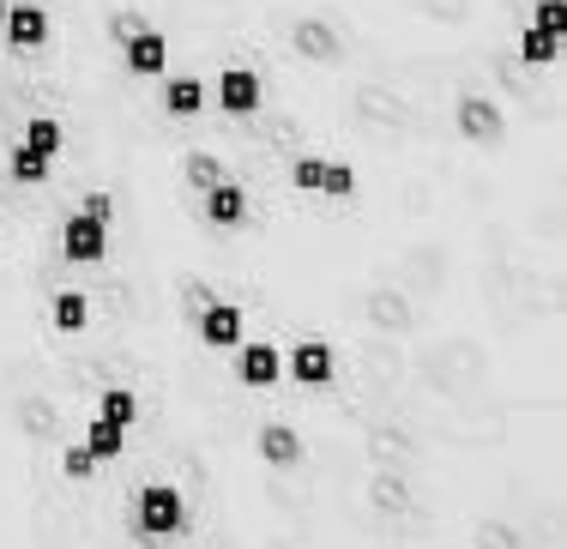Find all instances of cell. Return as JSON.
Segmentation results:
<instances>
[{
	"label": "cell",
	"mask_w": 567,
	"mask_h": 549,
	"mask_svg": "<svg viewBox=\"0 0 567 549\" xmlns=\"http://www.w3.org/2000/svg\"><path fill=\"white\" fill-rule=\"evenodd\" d=\"M133 531L157 549H182L187 538V495L175 477H152V484L133 489Z\"/></svg>",
	"instance_id": "cell-1"
},
{
	"label": "cell",
	"mask_w": 567,
	"mask_h": 549,
	"mask_svg": "<svg viewBox=\"0 0 567 549\" xmlns=\"http://www.w3.org/2000/svg\"><path fill=\"white\" fill-rule=\"evenodd\" d=\"M447 127L458 145H471V152H502L513 139V115L502 97H489V91H458L447 103Z\"/></svg>",
	"instance_id": "cell-2"
},
{
	"label": "cell",
	"mask_w": 567,
	"mask_h": 549,
	"mask_svg": "<svg viewBox=\"0 0 567 549\" xmlns=\"http://www.w3.org/2000/svg\"><path fill=\"white\" fill-rule=\"evenodd\" d=\"M284 55H290L302 73H344L350 66V43L339 37V24H327V19H290V31H284Z\"/></svg>",
	"instance_id": "cell-3"
},
{
	"label": "cell",
	"mask_w": 567,
	"mask_h": 549,
	"mask_svg": "<svg viewBox=\"0 0 567 549\" xmlns=\"http://www.w3.org/2000/svg\"><path fill=\"white\" fill-rule=\"evenodd\" d=\"M284 386H296V393L320 398L339 386V344L332 339H296L284 344Z\"/></svg>",
	"instance_id": "cell-4"
},
{
	"label": "cell",
	"mask_w": 567,
	"mask_h": 549,
	"mask_svg": "<svg viewBox=\"0 0 567 549\" xmlns=\"http://www.w3.org/2000/svg\"><path fill=\"white\" fill-rule=\"evenodd\" d=\"M229 374H236L241 393H266V398L296 393V386H284V344L266 339V332H248V344L229 356Z\"/></svg>",
	"instance_id": "cell-5"
},
{
	"label": "cell",
	"mask_w": 567,
	"mask_h": 549,
	"mask_svg": "<svg viewBox=\"0 0 567 549\" xmlns=\"http://www.w3.org/2000/svg\"><path fill=\"white\" fill-rule=\"evenodd\" d=\"M206 91H212V110L224 122H254V115L272 110V91H266V79L254 66H224L218 79H206Z\"/></svg>",
	"instance_id": "cell-6"
},
{
	"label": "cell",
	"mask_w": 567,
	"mask_h": 549,
	"mask_svg": "<svg viewBox=\"0 0 567 549\" xmlns=\"http://www.w3.org/2000/svg\"><path fill=\"white\" fill-rule=\"evenodd\" d=\"M187 332H194V344L206 356H236L241 344H248V308L241 302H229V297H218V302H206L194 320H187Z\"/></svg>",
	"instance_id": "cell-7"
},
{
	"label": "cell",
	"mask_w": 567,
	"mask_h": 549,
	"mask_svg": "<svg viewBox=\"0 0 567 549\" xmlns=\"http://www.w3.org/2000/svg\"><path fill=\"white\" fill-rule=\"evenodd\" d=\"M248 453H254V459H260L272 477H296V472L308 465V435H302L290 417H266V423L248 435Z\"/></svg>",
	"instance_id": "cell-8"
},
{
	"label": "cell",
	"mask_w": 567,
	"mask_h": 549,
	"mask_svg": "<svg viewBox=\"0 0 567 549\" xmlns=\"http://www.w3.org/2000/svg\"><path fill=\"white\" fill-rule=\"evenodd\" d=\"M55 253L73 272H97V266L110 260V224H91V218H79V211H66L61 230H55Z\"/></svg>",
	"instance_id": "cell-9"
},
{
	"label": "cell",
	"mask_w": 567,
	"mask_h": 549,
	"mask_svg": "<svg viewBox=\"0 0 567 549\" xmlns=\"http://www.w3.org/2000/svg\"><path fill=\"white\" fill-rule=\"evenodd\" d=\"M0 43H7L12 55H37V49H49L55 43V12H49L43 0H12L7 24H0Z\"/></svg>",
	"instance_id": "cell-10"
},
{
	"label": "cell",
	"mask_w": 567,
	"mask_h": 549,
	"mask_svg": "<svg viewBox=\"0 0 567 549\" xmlns=\"http://www.w3.org/2000/svg\"><path fill=\"white\" fill-rule=\"evenodd\" d=\"M121 73L140 79V85H157V79H169V73H175V49H169V37H164V31H140V37H127V43H121Z\"/></svg>",
	"instance_id": "cell-11"
},
{
	"label": "cell",
	"mask_w": 567,
	"mask_h": 549,
	"mask_svg": "<svg viewBox=\"0 0 567 549\" xmlns=\"http://www.w3.org/2000/svg\"><path fill=\"white\" fill-rule=\"evenodd\" d=\"M199 224H206V230H218V236H241V230L254 224L248 187H241V182H224V187H212V194H199Z\"/></svg>",
	"instance_id": "cell-12"
},
{
	"label": "cell",
	"mask_w": 567,
	"mask_h": 549,
	"mask_svg": "<svg viewBox=\"0 0 567 549\" xmlns=\"http://www.w3.org/2000/svg\"><path fill=\"white\" fill-rule=\"evenodd\" d=\"M157 110L169 115V122H206L212 115V91L199 73H169L157 79Z\"/></svg>",
	"instance_id": "cell-13"
},
{
	"label": "cell",
	"mask_w": 567,
	"mask_h": 549,
	"mask_svg": "<svg viewBox=\"0 0 567 549\" xmlns=\"http://www.w3.org/2000/svg\"><path fill=\"white\" fill-rule=\"evenodd\" d=\"M91 417L97 423H110V428H140V417H145V398L133 393V386H121V381H110V386H97L91 393Z\"/></svg>",
	"instance_id": "cell-14"
},
{
	"label": "cell",
	"mask_w": 567,
	"mask_h": 549,
	"mask_svg": "<svg viewBox=\"0 0 567 549\" xmlns=\"http://www.w3.org/2000/svg\"><path fill=\"white\" fill-rule=\"evenodd\" d=\"M79 447H85V453H91V459H97V465H121V459H127L133 447H140V428H133V435H127V428H110V423L85 417V423H79Z\"/></svg>",
	"instance_id": "cell-15"
},
{
	"label": "cell",
	"mask_w": 567,
	"mask_h": 549,
	"mask_svg": "<svg viewBox=\"0 0 567 549\" xmlns=\"http://www.w3.org/2000/svg\"><path fill=\"white\" fill-rule=\"evenodd\" d=\"M0 176H7V187H19V194H31V187H49L55 182V164H43L37 152H24L19 139L0 152Z\"/></svg>",
	"instance_id": "cell-16"
},
{
	"label": "cell",
	"mask_w": 567,
	"mask_h": 549,
	"mask_svg": "<svg viewBox=\"0 0 567 549\" xmlns=\"http://www.w3.org/2000/svg\"><path fill=\"white\" fill-rule=\"evenodd\" d=\"M19 145H24V152H37L43 164H55V157L66 152V122H61V115H24V122H19Z\"/></svg>",
	"instance_id": "cell-17"
},
{
	"label": "cell",
	"mask_w": 567,
	"mask_h": 549,
	"mask_svg": "<svg viewBox=\"0 0 567 549\" xmlns=\"http://www.w3.org/2000/svg\"><path fill=\"white\" fill-rule=\"evenodd\" d=\"M97 31H103V43H110V49H121L127 37L157 31V24H152V12H140V7H110V12H103V24H97Z\"/></svg>",
	"instance_id": "cell-18"
},
{
	"label": "cell",
	"mask_w": 567,
	"mask_h": 549,
	"mask_svg": "<svg viewBox=\"0 0 567 549\" xmlns=\"http://www.w3.org/2000/svg\"><path fill=\"white\" fill-rule=\"evenodd\" d=\"M350 194H357V164H344V157H327V169H320V199L344 206Z\"/></svg>",
	"instance_id": "cell-19"
},
{
	"label": "cell",
	"mask_w": 567,
	"mask_h": 549,
	"mask_svg": "<svg viewBox=\"0 0 567 549\" xmlns=\"http://www.w3.org/2000/svg\"><path fill=\"white\" fill-rule=\"evenodd\" d=\"M73 211H79V218H91V224H110V230H115V218H121V199L110 194V187H85V194L73 199Z\"/></svg>",
	"instance_id": "cell-20"
},
{
	"label": "cell",
	"mask_w": 567,
	"mask_h": 549,
	"mask_svg": "<svg viewBox=\"0 0 567 549\" xmlns=\"http://www.w3.org/2000/svg\"><path fill=\"white\" fill-rule=\"evenodd\" d=\"M525 24H532V31H549V37H567V7L561 0H532V7H525Z\"/></svg>",
	"instance_id": "cell-21"
},
{
	"label": "cell",
	"mask_w": 567,
	"mask_h": 549,
	"mask_svg": "<svg viewBox=\"0 0 567 549\" xmlns=\"http://www.w3.org/2000/svg\"><path fill=\"white\" fill-rule=\"evenodd\" d=\"M7 7H12V0H0V24H7Z\"/></svg>",
	"instance_id": "cell-22"
},
{
	"label": "cell",
	"mask_w": 567,
	"mask_h": 549,
	"mask_svg": "<svg viewBox=\"0 0 567 549\" xmlns=\"http://www.w3.org/2000/svg\"><path fill=\"white\" fill-rule=\"evenodd\" d=\"M561 7H567V0H561Z\"/></svg>",
	"instance_id": "cell-23"
}]
</instances>
